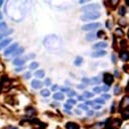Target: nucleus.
<instances>
[{"label":"nucleus","mask_w":129,"mask_h":129,"mask_svg":"<svg viewBox=\"0 0 129 129\" xmlns=\"http://www.w3.org/2000/svg\"><path fill=\"white\" fill-rule=\"evenodd\" d=\"M77 87H79V88H85V87H86V85H82V86H77Z\"/></svg>","instance_id":"nucleus-50"},{"label":"nucleus","mask_w":129,"mask_h":129,"mask_svg":"<svg viewBox=\"0 0 129 129\" xmlns=\"http://www.w3.org/2000/svg\"><path fill=\"white\" fill-rule=\"evenodd\" d=\"M75 103H76V101L74 100V99H72V98H70L69 100H68V103H67V104H69V105H74L75 104Z\"/></svg>","instance_id":"nucleus-27"},{"label":"nucleus","mask_w":129,"mask_h":129,"mask_svg":"<svg viewBox=\"0 0 129 129\" xmlns=\"http://www.w3.org/2000/svg\"><path fill=\"white\" fill-rule=\"evenodd\" d=\"M93 108L94 109H100V105H95V106H93Z\"/></svg>","instance_id":"nucleus-52"},{"label":"nucleus","mask_w":129,"mask_h":129,"mask_svg":"<svg viewBox=\"0 0 129 129\" xmlns=\"http://www.w3.org/2000/svg\"><path fill=\"white\" fill-rule=\"evenodd\" d=\"M89 82H90V83H94V84H98V83L100 82V80L98 79V77H93V79H91Z\"/></svg>","instance_id":"nucleus-32"},{"label":"nucleus","mask_w":129,"mask_h":129,"mask_svg":"<svg viewBox=\"0 0 129 129\" xmlns=\"http://www.w3.org/2000/svg\"><path fill=\"white\" fill-rule=\"evenodd\" d=\"M83 63V58L82 57H76L74 60V65L75 66H81Z\"/></svg>","instance_id":"nucleus-21"},{"label":"nucleus","mask_w":129,"mask_h":129,"mask_svg":"<svg viewBox=\"0 0 129 129\" xmlns=\"http://www.w3.org/2000/svg\"><path fill=\"white\" fill-rule=\"evenodd\" d=\"M113 81H114V76H113L112 74H110V73H108V72H106V73L103 74V82H104V84H105L106 86H109L113 83Z\"/></svg>","instance_id":"nucleus-4"},{"label":"nucleus","mask_w":129,"mask_h":129,"mask_svg":"<svg viewBox=\"0 0 129 129\" xmlns=\"http://www.w3.org/2000/svg\"><path fill=\"white\" fill-rule=\"evenodd\" d=\"M67 129H80V125L75 122H68L66 124Z\"/></svg>","instance_id":"nucleus-9"},{"label":"nucleus","mask_w":129,"mask_h":129,"mask_svg":"<svg viewBox=\"0 0 129 129\" xmlns=\"http://www.w3.org/2000/svg\"><path fill=\"white\" fill-rule=\"evenodd\" d=\"M115 35L118 36V37H123V36H124V32H123L121 29L117 28V29L115 30Z\"/></svg>","instance_id":"nucleus-23"},{"label":"nucleus","mask_w":129,"mask_h":129,"mask_svg":"<svg viewBox=\"0 0 129 129\" xmlns=\"http://www.w3.org/2000/svg\"><path fill=\"white\" fill-rule=\"evenodd\" d=\"M127 35H128V37H129V31H128V33H127Z\"/></svg>","instance_id":"nucleus-62"},{"label":"nucleus","mask_w":129,"mask_h":129,"mask_svg":"<svg viewBox=\"0 0 129 129\" xmlns=\"http://www.w3.org/2000/svg\"><path fill=\"white\" fill-rule=\"evenodd\" d=\"M120 45H121V48H122V49L127 48V42H126V40H122V41L120 42Z\"/></svg>","instance_id":"nucleus-30"},{"label":"nucleus","mask_w":129,"mask_h":129,"mask_svg":"<svg viewBox=\"0 0 129 129\" xmlns=\"http://www.w3.org/2000/svg\"><path fill=\"white\" fill-rule=\"evenodd\" d=\"M86 104H89V105H92L93 102L92 101H86Z\"/></svg>","instance_id":"nucleus-53"},{"label":"nucleus","mask_w":129,"mask_h":129,"mask_svg":"<svg viewBox=\"0 0 129 129\" xmlns=\"http://www.w3.org/2000/svg\"><path fill=\"white\" fill-rule=\"evenodd\" d=\"M12 32H13L12 30H8V29H7V30H6L5 32H3V33H1V34H0V40H1L2 38H4L5 36H7V35H9V34H11Z\"/></svg>","instance_id":"nucleus-22"},{"label":"nucleus","mask_w":129,"mask_h":129,"mask_svg":"<svg viewBox=\"0 0 129 129\" xmlns=\"http://www.w3.org/2000/svg\"><path fill=\"white\" fill-rule=\"evenodd\" d=\"M99 8H100V6L97 5V4H90V5H87V6L83 7V8H82V11H86V12L89 13V12H94L95 10H98Z\"/></svg>","instance_id":"nucleus-5"},{"label":"nucleus","mask_w":129,"mask_h":129,"mask_svg":"<svg viewBox=\"0 0 129 129\" xmlns=\"http://www.w3.org/2000/svg\"><path fill=\"white\" fill-rule=\"evenodd\" d=\"M58 88V86H53V87H52V90H56Z\"/></svg>","instance_id":"nucleus-51"},{"label":"nucleus","mask_w":129,"mask_h":129,"mask_svg":"<svg viewBox=\"0 0 129 129\" xmlns=\"http://www.w3.org/2000/svg\"><path fill=\"white\" fill-rule=\"evenodd\" d=\"M41 94H42L43 96H49V95H50V90H49V89H43V90L41 91Z\"/></svg>","instance_id":"nucleus-26"},{"label":"nucleus","mask_w":129,"mask_h":129,"mask_svg":"<svg viewBox=\"0 0 129 129\" xmlns=\"http://www.w3.org/2000/svg\"><path fill=\"white\" fill-rule=\"evenodd\" d=\"M120 91H121V88H120V86H115L114 87V94L115 95H117V94H119L120 93Z\"/></svg>","instance_id":"nucleus-28"},{"label":"nucleus","mask_w":129,"mask_h":129,"mask_svg":"<svg viewBox=\"0 0 129 129\" xmlns=\"http://www.w3.org/2000/svg\"><path fill=\"white\" fill-rule=\"evenodd\" d=\"M101 26L100 23H90V24H86L83 26V30L84 31H91L94 29H97Z\"/></svg>","instance_id":"nucleus-3"},{"label":"nucleus","mask_w":129,"mask_h":129,"mask_svg":"<svg viewBox=\"0 0 129 129\" xmlns=\"http://www.w3.org/2000/svg\"><path fill=\"white\" fill-rule=\"evenodd\" d=\"M61 90H62V91H68V92H69V91H70V88H67V87H62V88H61Z\"/></svg>","instance_id":"nucleus-44"},{"label":"nucleus","mask_w":129,"mask_h":129,"mask_svg":"<svg viewBox=\"0 0 129 129\" xmlns=\"http://www.w3.org/2000/svg\"><path fill=\"white\" fill-rule=\"evenodd\" d=\"M96 36H97L98 38H102V37H104V36H105V33L103 32V31H99V32L97 33V35H96ZM97 37H96V38H97Z\"/></svg>","instance_id":"nucleus-31"},{"label":"nucleus","mask_w":129,"mask_h":129,"mask_svg":"<svg viewBox=\"0 0 129 129\" xmlns=\"http://www.w3.org/2000/svg\"><path fill=\"white\" fill-rule=\"evenodd\" d=\"M114 74H115V76H117V77H118V75H119V72H118V71H115Z\"/></svg>","instance_id":"nucleus-54"},{"label":"nucleus","mask_w":129,"mask_h":129,"mask_svg":"<svg viewBox=\"0 0 129 129\" xmlns=\"http://www.w3.org/2000/svg\"><path fill=\"white\" fill-rule=\"evenodd\" d=\"M112 62H113L114 64L116 63V58H115V56H114V55H112Z\"/></svg>","instance_id":"nucleus-47"},{"label":"nucleus","mask_w":129,"mask_h":129,"mask_svg":"<svg viewBox=\"0 0 129 129\" xmlns=\"http://www.w3.org/2000/svg\"><path fill=\"white\" fill-rule=\"evenodd\" d=\"M107 47V43L106 42H99L95 45H93V49H104Z\"/></svg>","instance_id":"nucleus-10"},{"label":"nucleus","mask_w":129,"mask_h":129,"mask_svg":"<svg viewBox=\"0 0 129 129\" xmlns=\"http://www.w3.org/2000/svg\"><path fill=\"white\" fill-rule=\"evenodd\" d=\"M126 13V11H125V8L124 7H120V9H119V14L121 15V16H124V14Z\"/></svg>","instance_id":"nucleus-33"},{"label":"nucleus","mask_w":129,"mask_h":129,"mask_svg":"<svg viewBox=\"0 0 129 129\" xmlns=\"http://www.w3.org/2000/svg\"><path fill=\"white\" fill-rule=\"evenodd\" d=\"M17 48H18V43L12 44L8 49H6V50L4 51V56H9V55H11L12 53H14V52L16 51Z\"/></svg>","instance_id":"nucleus-6"},{"label":"nucleus","mask_w":129,"mask_h":129,"mask_svg":"<svg viewBox=\"0 0 129 129\" xmlns=\"http://www.w3.org/2000/svg\"><path fill=\"white\" fill-rule=\"evenodd\" d=\"M83 82L86 83V84H88V83H89V80H87V79H86V77H84V79H83Z\"/></svg>","instance_id":"nucleus-46"},{"label":"nucleus","mask_w":129,"mask_h":129,"mask_svg":"<svg viewBox=\"0 0 129 129\" xmlns=\"http://www.w3.org/2000/svg\"><path fill=\"white\" fill-rule=\"evenodd\" d=\"M24 69H25L24 67H18V68L15 69V72H22Z\"/></svg>","instance_id":"nucleus-40"},{"label":"nucleus","mask_w":129,"mask_h":129,"mask_svg":"<svg viewBox=\"0 0 129 129\" xmlns=\"http://www.w3.org/2000/svg\"><path fill=\"white\" fill-rule=\"evenodd\" d=\"M10 42H11V39H5L4 41H2L1 43H0V50H2L6 46H8L10 44Z\"/></svg>","instance_id":"nucleus-14"},{"label":"nucleus","mask_w":129,"mask_h":129,"mask_svg":"<svg viewBox=\"0 0 129 129\" xmlns=\"http://www.w3.org/2000/svg\"><path fill=\"white\" fill-rule=\"evenodd\" d=\"M94 93L93 92H90V91H85L84 92V97H86V98H90V97H93Z\"/></svg>","instance_id":"nucleus-24"},{"label":"nucleus","mask_w":129,"mask_h":129,"mask_svg":"<svg viewBox=\"0 0 129 129\" xmlns=\"http://www.w3.org/2000/svg\"><path fill=\"white\" fill-rule=\"evenodd\" d=\"M86 39L87 41H93L94 39H96V35H95L94 33H89V34H87V35L86 36Z\"/></svg>","instance_id":"nucleus-18"},{"label":"nucleus","mask_w":129,"mask_h":129,"mask_svg":"<svg viewBox=\"0 0 129 129\" xmlns=\"http://www.w3.org/2000/svg\"><path fill=\"white\" fill-rule=\"evenodd\" d=\"M87 114H88V115H92L93 112H92V111H87Z\"/></svg>","instance_id":"nucleus-55"},{"label":"nucleus","mask_w":129,"mask_h":129,"mask_svg":"<svg viewBox=\"0 0 129 129\" xmlns=\"http://www.w3.org/2000/svg\"><path fill=\"white\" fill-rule=\"evenodd\" d=\"M129 107V95H125L122 97L121 101H120V104H119V110L122 111L126 108Z\"/></svg>","instance_id":"nucleus-2"},{"label":"nucleus","mask_w":129,"mask_h":129,"mask_svg":"<svg viewBox=\"0 0 129 129\" xmlns=\"http://www.w3.org/2000/svg\"><path fill=\"white\" fill-rule=\"evenodd\" d=\"M24 77H25V79H30V77H31V72H26L24 74Z\"/></svg>","instance_id":"nucleus-41"},{"label":"nucleus","mask_w":129,"mask_h":129,"mask_svg":"<svg viewBox=\"0 0 129 129\" xmlns=\"http://www.w3.org/2000/svg\"><path fill=\"white\" fill-rule=\"evenodd\" d=\"M79 107H80V108H82V109H84V110H87V109H88V107H87V105H86V104H80V105H79Z\"/></svg>","instance_id":"nucleus-35"},{"label":"nucleus","mask_w":129,"mask_h":129,"mask_svg":"<svg viewBox=\"0 0 129 129\" xmlns=\"http://www.w3.org/2000/svg\"><path fill=\"white\" fill-rule=\"evenodd\" d=\"M101 91V87H94L93 88V92H95V93H99Z\"/></svg>","instance_id":"nucleus-37"},{"label":"nucleus","mask_w":129,"mask_h":129,"mask_svg":"<svg viewBox=\"0 0 129 129\" xmlns=\"http://www.w3.org/2000/svg\"><path fill=\"white\" fill-rule=\"evenodd\" d=\"M45 85H46V86H51V81H50V79H47V80L45 81Z\"/></svg>","instance_id":"nucleus-43"},{"label":"nucleus","mask_w":129,"mask_h":129,"mask_svg":"<svg viewBox=\"0 0 129 129\" xmlns=\"http://www.w3.org/2000/svg\"><path fill=\"white\" fill-rule=\"evenodd\" d=\"M121 116H122V119L128 120L129 119V108H126V109L122 110L121 111Z\"/></svg>","instance_id":"nucleus-12"},{"label":"nucleus","mask_w":129,"mask_h":129,"mask_svg":"<svg viewBox=\"0 0 129 129\" xmlns=\"http://www.w3.org/2000/svg\"><path fill=\"white\" fill-rule=\"evenodd\" d=\"M102 99L104 98V99H109L110 98V95L109 94H102V97H101Z\"/></svg>","instance_id":"nucleus-42"},{"label":"nucleus","mask_w":129,"mask_h":129,"mask_svg":"<svg viewBox=\"0 0 129 129\" xmlns=\"http://www.w3.org/2000/svg\"><path fill=\"white\" fill-rule=\"evenodd\" d=\"M101 90H103V91H108V90H109V86H103L101 87Z\"/></svg>","instance_id":"nucleus-36"},{"label":"nucleus","mask_w":129,"mask_h":129,"mask_svg":"<svg viewBox=\"0 0 129 129\" xmlns=\"http://www.w3.org/2000/svg\"><path fill=\"white\" fill-rule=\"evenodd\" d=\"M1 89H2V86H1V84H0V92H1Z\"/></svg>","instance_id":"nucleus-60"},{"label":"nucleus","mask_w":129,"mask_h":129,"mask_svg":"<svg viewBox=\"0 0 129 129\" xmlns=\"http://www.w3.org/2000/svg\"><path fill=\"white\" fill-rule=\"evenodd\" d=\"M109 3H110V4H112V7L114 8V7L116 6V4H118V3H119V1H118V0H115V1H112V0H111V1H109Z\"/></svg>","instance_id":"nucleus-34"},{"label":"nucleus","mask_w":129,"mask_h":129,"mask_svg":"<svg viewBox=\"0 0 129 129\" xmlns=\"http://www.w3.org/2000/svg\"><path fill=\"white\" fill-rule=\"evenodd\" d=\"M68 95L71 96V97H72V96H74V95H75V92H74L73 90H70V91L68 92Z\"/></svg>","instance_id":"nucleus-39"},{"label":"nucleus","mask_w":129,"mask_h":129,"mask_svg":"<svg viewBox=\"0 0 129 129\" xmlns=\"http://www.w3.org/2000/svg\"><path fill=\"white\" fill-rule=\"evenodd\" d=\"M105 55H106V52L105 51L99 50V51H96V52H94V53H92L91 57H93V58H100V57H103V56H105Z\"/></svg>","instance_id":"nucleus-8"},{"label":"nucleus","mask_w":129,"mask_h":129,"mask_svg":"<svg viewBox=\"0 0 129 129\" xmlns=\"http://www.w3.org/2000/svg\"><path fill=\"white\" fill-rule=\"evenodd\" d=\"M75 113L76 114H81V111L80 110H75Z\"/></svg>","instance_id":"nucleus-56"},{"label":"nucleus","mask_w":129,"mask_h":129,"mask_svg":"<svg viewBox=\"0 0 129 129\" xmlns=\"http://www.w3.org/2000/svg\"><path fill=\"white\" fill-rule=\"evenodd\" d=\"M13 64L15 65V66H20V67H22L24 64H25V59H16V60H14L13 61Z\"/></svg>","instance_id":"nucleus-13"},{"label":"nucleus","mask_w":129,"mask_h":129,"mask_svg":"<svg viewBox=\"0 0 129 129\" xmlns=\"http://www.w3.org/2000/svg\"><path fill=\"white\" fill-rule=\"evenodd\" d=\"M119 58L123 61V62H127V61H129V53L127 51H121L120 52V54H119Z\"/></svg>","instance_id":"nucleus-7"},{"label":"nucleus","mask_w":129,"mask_h":129,"mask_svg":"<svg viewBox=\"0 0 129 129\" xmlns=\"http://www.w3.org/2000/svg\"><path fill=\"white\" fill-rule=\"evenodd\" d=\"M125 90H126L127 92H129V82H128V85H127V86L125 87Z\"/></svg>","instance_id":"nucleus-49"},{"label":"nucleus","mask_w":129,"mask_h":129,"mask_svg":"<svg viewBox=\"0 0 129 129\" xmlns=\"http://www.w3.org/2000/svg\"><path fill=\"white\" fill-rule=\"evenodd\" d=\"M65 108H66V109H68V110H70V109L72 108V106H71V105H69V104H65Z\"/></svg>","instance_id":"nucleus-45"},{"label":"nucleus","mask_w":129,"mask_h":129,"mask_svg":"<svg viewBox=\"0 0 129 129\" xmlns=\"http://www.w3.org/2000/svg\"><path fill=\"white\" fill-rule=\"evenodd\" d=\"M38 67H39V64L36 63V62H33V63H31V65H30V69H31V70H35V69H37Z\"/></svg>","instance_id":"nucleus-25"},{"label":"nucleus","mask_w":129,"mask_h":129,"mask_svg":"<svg viewBox=\"0 0 129 129\" xmlns=\"http://www.w3.org/2000/svg\"><path fill=\"white\" fill-rule=\"evenodd\" d=\"M1 19H2V14L0 13V20H1Z\"/></svg>","instance_id":"nucleus-61"},{"label":"nucleus","mask_w":129,"mask_h":129,"mask_svg":"<svg viewBox=\"0 0 129 129\" xmlns=\"http://www.w3.org/2000/svg\"><path fill=\"white\" fill-rule=\"evenodd\" d=\"M83 99H84L83 96H79V100H83Z\"/></svg>","instance_id":"nucleus-57"},{"label":"nucleus","mask_w":129,"mask_h":129,"mask_svg":"<svg viewBox=\"0 0 129 129\" xmlns=\"http://www.w3.org/2000/svg\"><path fill=\"white\" fill-rule=\"evenodd\" d=\"M53 97H54V99H56V100H63L64 99V94L62 93V92H56L54 95H53Z\"/></svg>","instance_id":"nucleus-15"},{"label":"nucleus","mask_w":129,"mask_h":129,"mask_svg":"<svg viewBox=\"0 0 129 129\" xmlns=\"http://www.w3.org/2000/svg\"><path fill=\"white\" fill-rule=\"evenodd\" d=\"M7 30V25L5 23H0V34Z\"/></svg>","instance_id":"nucleus-19"},{"label":"nucleus","mask_w":129,"mask_h":129,"mask_svg":"<svg viewBox=\"0 0 129 129\" xmlns=\"http://www.w3.org/2000/svg\"><path fill=\"white\" fill-rule=\"evenodd\" d=\"M118 24L121 26V27H125V26L127 25V21H126L125 18H121V19L118 20Z\"/></svg>","instance_id":"nucleus-20"},{"label":"nucleus","mask_w":129,"mask_h":129,"mask_svg":"<svg viewBox=\"0 0 129 129\" xmlns=\"http://www.w3.org/2000/svg\"><path fill=\"white\" fill-rule=\"evenodd\" d=\"M123 71L126 72H129V65H124L123 66Z\"/></svg>","instance_id":"nucleus-38"},{"label":"nucleus","mask_w":129,"mask_h":129,"mask_svg":"<svg viewBox=\"0 0 129 129\" xmlns=\"http://www.w3.org/2000/svg\"><path fill=\"white\" fill-rule=\"evenodd\" d=\"M125 3H126V4H128V6H129V0H126Z\"/></svg>","instance_id":"nucleus-59"},{"label":"nucleus","mask_w":129,"mask_h":129,"mask_svg":"<svg viewBox=\"0 0 129 129\" xmlns=\"http://www.w3.org/2000/svg\"><path fill=\"white\" fill-rule=\"evenodd\" d=\"M111 112H114L115 111V109H114V103H112V106H111V110H110Z\"/></svg>","instance_id":"nucleus-48"},{"label":"nucleus","mask_w":129,"mask_h":129,"mask_svg":"<svg viewBox=\"0 0 129 129\" xmlns=\"http://www.w3.org/2000/svg\"><path fill=\"white\" fill-rule=\"evenodd\" d=\"M31 85H32V87H33V88H36V89L42 87V86H43V84H42L40 81H38V80H34Z\"/></svg>","instance_id":"nucleus-11"},{"label":"nucleus","mask_w":129,"mask_h":129,"mask_svg":"<svg viewBox=\"0 0 129 129\" xmlns=\"http://www.w3.org/2000/svg\"><path fill=\"white\" fill-rule=\"evenodd\" d=\"M99 17H100V14L98 12H89V13H86L84 16H82L81 19L83 21H90V20L98 19Z\"/></svg>","instance_id":"nucleus-1"},{"label":"nucleus","mask_w":129,"mask_h":129,"mask_svg":"<svg viewBox=\"0 0 129 129\" xmlns=\"http://www.w3.org/2000/svg\"><path fill=\"white\" fill-rule=\"evenodd\" d=\"M94 102H96V103H99V104H104V103H105V101L103 100L102 98H96V99L94 100Z\"/></svg>","instance_id":"nucleus-29"},{"label":"nucleus","mask_w":129,"mask_h":129,"mask_svg":"<svg viewBox=\"0 0 129 129\" xmlns=\"http://www.w3.org/2000/svg\"><path fill=\"white\" fill-rule=\"evenodd\" d=\"M2 4H3V1H1V0H0V7L2 6Z\"/></svg>","instance_id":"nucleus-58"},{"label":"nucleus","mask_w":129,"mask_h":129,"mask_svg":"<svg viewBox=\"0 0 129 129\" xmlns=\"http://www.w3.org/2000/svg\"><path fill=\"white\" fill-rule=\"evenodd\" d=\"M35 76L38 77V79H42V77L45 76V72L42 71V70H39V71H37V72H35Z\"/></svg>","instance_id":"nucleus-16"},{"label":"nucleus","mask_w":129,"mask_h":129,"mask_svg":"<svg viewBox=\"0 0 129 129\" xmlns=\"http://www.w3.org/2000/svg\"><path fill=\"white\" fill-rule=\"evenodd\" d=\"M23 53H24V48L21 47V48H19L18 50H16V51L14 52V53L12 54V56H13V57H15V56H19V55H22Z\"/></svg>","instance_id":"nucleus-17"}]
</instances>
